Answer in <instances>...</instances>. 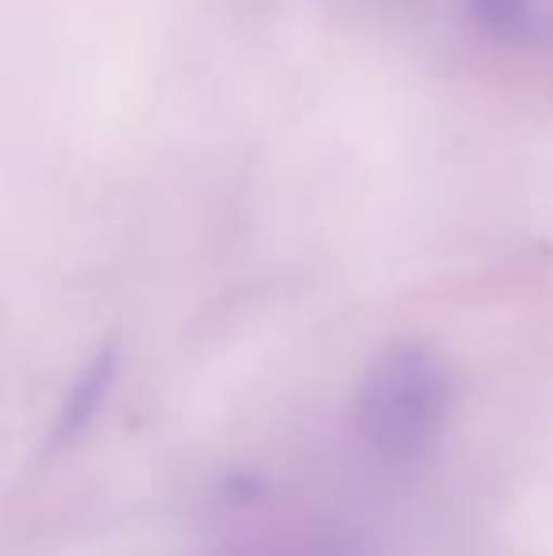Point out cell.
<instances>
[{"instance_id": "cell-3", "label": "cell", "mask_w": 553, "mask_h": 556, "mask_svg": "<svg viewBox=\"0 0 553 556\" xmlns=\"http://www.w3.org/2000/svg\"><path fill=\"white\" fill-rule=\"evenodd\" d=\"M470 23L489 38H516L535 15V0H466Z\"/></svg>"}, {"instance_id": "cell-1", "label": "cell", "mask_w": 553, "mask_h": 556, "mask_svg": "<svg viewBox=\"0 0 553 556\" xmlns=\"http://www.w3.org/2000/svg\"><path fill=\"white\" fill-rule=\"evenodd\" d=\"M451 402L448 359L425 341H394L368 359L356 382V432L376 458L410 466L443 440Z\"/></svg>"}, {"instance_id": "cell-2", "label": "cell", "mask_w": 553, "mask_h": 556, "mask_svg": "<svg viewBox=\"0 0 553 556\" xmlns=\"http://www.w3.org/2000/svg\"><path fill=\"white\" fill-rule=\"evenodd\" d=\"M114 379H118V349L106 344V349H99L96 356L80 367V375H76L73 387H68L65 402H61V409H58V420H53V432H50L53 451L68 446L88 432V425L99 417V409H103L106 397H111Z\"/></svg>"}]
</instances>
